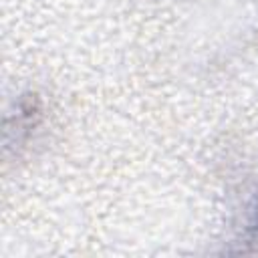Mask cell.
<instances>
[{"instance_id": "obj_1", "label": "cell", "mask_w": 258, "mask_h": 258, "mask_svg": "<svg viewBox=\"0 0 258 258\" xmlns=\"http://www.w3.org/2000/svg\"><path fill=\"white\" fill-rule=\"evenodd\" d=\"M250 230L254 232V236L258 238V200L252 208V216H250Z\"/></svg>"}]
</instances>
